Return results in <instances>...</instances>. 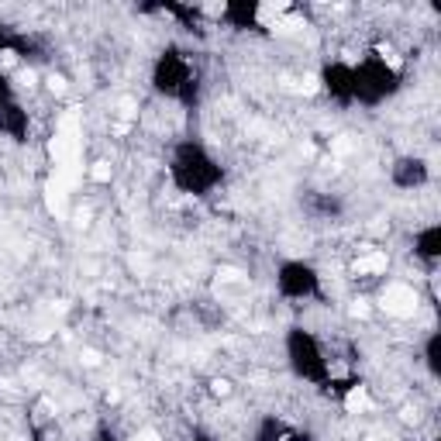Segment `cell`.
Instances as JSON below:
<instances>
[{"label":"cell","mask_w":441,"mask_h":441,"mask_svg":"<svg viewBox=\"0 0 441 441\" xmlns=\"http://www.w3.org/2000/svg\"><path fill=\"white\" fill-rule=\"evenodd\" d=\"M379 307H383L390 317L407 321V317L417 314V307H421V293H417L410 283H386L383 293H379Z\"/></svg>","instance_id":"1"},{"label":"cell","mask_w":441,"mask_h":441,"mask_svg":"<svg viewBox=\"0 0 441 441\" xmlns=\"http://www.w3.org/2000/svg\"><path fill=\"white\" fill-rule=\"evenodd\" d=\"M386 265H390V256H386V252H379V249H365V252L352 263V272L355 276H383Z\"/></svg>","instance_id":"2"},{"label":"cell","mask_w":441,"mask_h":441,"mask_svg":"<svg viewBox=\"0 0 441 441\" xmlns=\"http://www.w3.org/2000/svg\"><path fill=\"white\" fill-rule=\"evenodd\" d=\"M372 407V400H369V390L365 386H352L349 393H345V410L349 414H362V410H369Z\"/></svg>","instance_id":"3"},{"label":"cell","mask_w":441,"mask_h":441,"mask_svg":"<svg viewBox=\"0 0 441 441\" xmlns=\"http://www.w3.org/2000/svg\"><path fill=\"white\" fill-rule=\"evenodd\" d=\"M87 173H90V179H93V183H110V176H114V166H110L107 159H97Z\"/></svg>","instance_id":"4"},{"label":"cell","mask_w":441,"mask_h":441,"mask_svg":"<svg viewBox=\"0 0 441 441\" xmlns=\"http://www.w3.org/2000/svg\"><path fill=\"white\" fill-rule=\"evenodd\" d=\"M131 441H166V438H163L156 428H138V431L131 435Z\"/></svg>","instance_id":"5"},{"label":"cell","mask_w":441,"mask_h":441,"mask_svg":"<svg viewBox=\"0 0 441 441\" xmlns=\"http://www.w3.org/2000/svg\"><path fill=\"white\" fill-rule=\"evenodd\" d=\"M210 390H214V397H231V379H214Z\"/></svg>","instance_id":"6"},{"label":"cell","mask_w":441,"mask_h":441,"mask_svg":"<svg viewBox=\"0 0 441 441\" xmlns=\"http://www.w3.org/2000/svg\"><path fill=\"white\" fill-rule=\"evenodd\" d=\"M49 90H52V93H56V97H63V93H66V90H69V83H66V80H63V76H49Z\"/></svg>","instance_id":"7"},{"label":"cell","mask_w":441,"mask_h":441,"mask_svg":"<svg viewBox=\"0 0 441 441\" xmlns=\"http://www.w3.org/2000/svg\"><path fill=\"white\" fill-rule=\"evenodd\" d=\"M349 314H352V317H369V303H365V300H352Z\"/></svg>","instance_id":"8"},{"label":"cell","mask_w":441,"mask_h":441,"mask_svg":"<svg viewBox=\"0 0 441 441\" xmlns=\"http://www.w3.org/2000/svg\"><path fill=\"white\" fill-rule=\"evenodd\" d=\"M80 358H83L87 365H100V352H93V349H87V352L80 355Z\"/></svg>","instance_id":"9"}]
</instances>
